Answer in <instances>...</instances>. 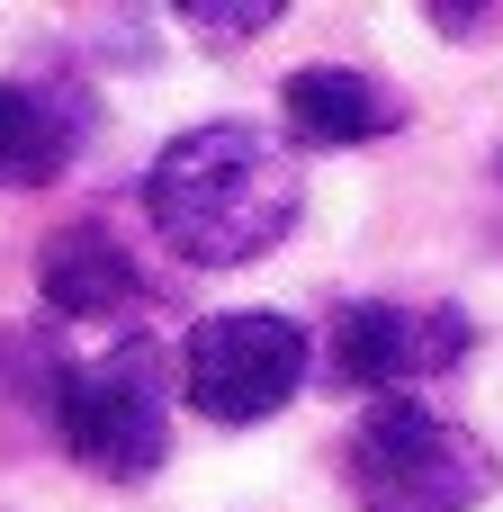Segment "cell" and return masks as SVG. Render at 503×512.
Instances as JSON below:
<instances>
[{"instance_id":"1","label":"cell","mask_w":503,"mask_h":512,"mask_svg":"<svg viewBox=\"0 0 503 512\" xmlns=\"http://www.w3.org/2000/svg\"><path fill=\"white\" fill-rule=\"evenodd\" d=\"M306 207V171L288 153L279 126L252 117H207L189 135H171L144 171V216L162 234L171 261L189 270H243L270 243H288Z\"/></svg>"},{"instance_id":"2","label":"cell","mask_w":503,"mask_h":512,"mask_svg":"<svg viewBox=\"0 0 503 512\" xmlns=\"http://www.w3.org/2000/svg\"><path fill=\"white\" fill-rule=\"evenodd\" d=\"M45 414L90 477L144 486L171 459V351L153 333H117L99 360H72L45 378Z\"/></svg>"},{"instance_id":"3","label":"cell","mask_w":503,"mask_h":512,"mask_svg":"<svg viewBox=\"0 0 503 512\" xmlns=\"http://www.w3.org/2000/svg\"><path fill=\"white\" fill-rule=\"evenodd\" d=\"M342 486L360 512H477L503 486L495 450L432 405H369L342 441Z\"/></svg>"},{"instance_id":"4","label":"cell","mask_w":503,"mask_h":512,"mask_svg":"<svg viewBox=\"0 0 503 512\" xmlns=\"http://www.w3.org/2000/svg\"><path fill=\"white\" fill-rule=\"evenodd\" d=\"M306 387V324L270 315V306H234V315H198L189 342H180V396L243 432V423H270L288 396Z\"/></svg>"},{"instance_id":"5","label":"cell","mask_w":503,"mask_h":512,"mask_svg":"<svg viewBox=\"0 0 503 512\" xmlns=\"http://www.w3.org/2000/svg\"><path fill=\"white\" fill-rule=\"evenodd\" d=\"M477 351V324L468 306H396V297H360L333 315V378L396 405L432 378H450L459 360Z\"/></svg>"},{"instance_id":"6","label":"cell","mask_w":503,"mask_h":512,"mask_svg":"<svg viewBox=\"0 0 503 512\" xmlns=\"http://www.w3.org/2000/svg\"><path fill=\"white\" fill-rule=\"evenodd\" d=\"M36 297H45L54 324H108L144 297V270L99 216H72L36 243Z\"/></svg>"},{"instance_id":"7","label":"cell","mask_w":503,"mask_h":512,"mask_svg":"<svg viewBox=\"0 0 503 512\" xmlns=\"http://www.w3.org/2000/svg\"><path fill=\"white\" fill-rule=\"evenodd\" d=\"M90 144V99L54 81H0V198L54 189Z\"/></svg>"},{"instance_id":"8","label":"cell","mask_w":503,"mask_h":512,"mask_svg":"<svg viewBox=\"0 0 503 512\" xmlns=\"http://www.w3.org/2000/svg\"><path fill=\"white\" fill-rule=\"evenodd\" d=\"M279 117L297 144H378L405 126V99L360 63H306L279 81Z\"/></svg>"},{"instance_id":"9","label":"cell","mask_w":503,"mask_h":512,"mask_svg":"<svg viewBox=\"0 0 503 512\" xmlns=\"http://www.w3.org/2000/svg\"><path fill=\"white\" fill-rule=\"evenodd\" d=\"M180 18L198 36H261V27H279V0H180Z\"/></svg>"},{"instance_id":"10","label":"cell","mask_w":503,"mask_h":512,"mask_svg":"<svg viewBox=\"0 0 503 512\" xmlns=\"http://www.w3.org/2000/svg\"><path fill=\"white\" fill-rule=\"evenodd\" d=\"M432 27L441 36H477V27H495V9H432Z\"/></svg>"}]
</instances>
